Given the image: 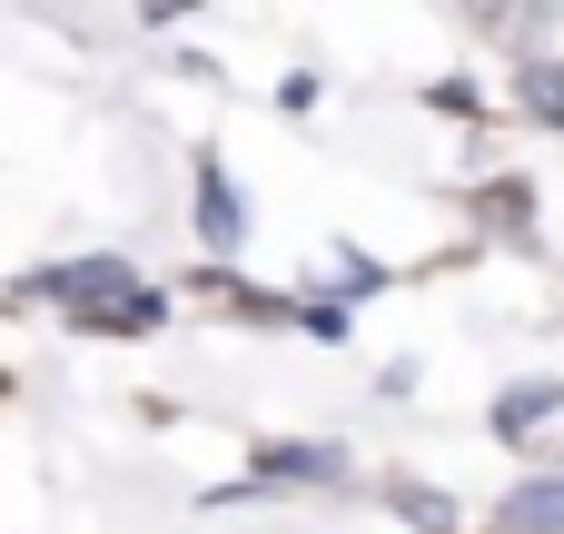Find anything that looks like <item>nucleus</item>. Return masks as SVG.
I'll use <instances>...</instances> for the list:
<instances>
[{
	"label": "nucleus",
	"mask_w": 564,
	"mask_h": 534,
	"mask_svg": "<svg viewBox=\"0 0 564 534\" xmlns=\"http://www.w3.org/2000/svg\"><path fill=\"white\" fill-rule=\"evenodd\" d=\"M317 99H327V79H317V69H297V79H288V89H278V109H288V119H307V109H317Z\"/></svg>",
	"instance_id": "10"
},
{
	"label": "nucleus",
	"mask_w": 564,
	"mask_h": 534,
	"mask_svg": "<svg viewBox=\"0 0 564 534\" xmlns=\"http://www.w3.org/2000/svg\"><path fill=\"white\" fill-rule=\"evenodd\" d=\"M496 534H564V466H535L496 495Z\"/></svg>",
	"instance_id": "6"
},
{
	"label": "nucleus",
	"mask_w": 564,
	"mask_h": 534,
	"mask_svg": "<svg viewBox=\"0 0 564 534\" xmlns=\"http://www.w3.org/2000/svg\"><path fill=\"white\" fill-rule=\"evenodd\" d=\"M466 218H476L486 238H506V248H535V178H525V168L476 178V188H466Z\"/></svg>",
	"instance_id": "4"
},
{
	"label": "nucleus",
	"mask_w": 564,
	"mask_h": 534,
	"mask_svg": "<svg viewBox=\"0 0 564 534\" xmlns=\"http://www.w3.org/2000/svg\"><path fill=\"white\" fill-rule=\"evenodd\" d=\"M387 515H406L416 534H466V505L436 495V486H416V476H387Z\"/></svg>",
	"instance_id": "8"
},
{
	"label": "nucleus",
	"mask_w": 564,
	"mask_h": 534,
	"mask_svg": "<svg viewBox=\"0 0 564 534\" xmlns=\"http://www.w3.org/2000/svg\"><path fill=\"white\" fill-rule=\"evenodd\" d=\"M258 495H297V486H317V495H337V486H357V456L337 446V436H268L258 446V476H248Z\"/></svg>",
	"instance_id": "2"
},
{
	"label": "nucleus",
	"mask_w": 564,
	"mask_h": 534,
	"mask_svg": "<svg viewBox=\"0 0 564 534\" xmlns=\"http://www.w3.org/2000/svg\"><path fill=\"white\" fill-rule=\"evenodd\" d=\"M188 188H198V198H188V228H198V248H208V258H238V248H248V188H238V178H228L208 149L188 159Z\"/></svg>",
	"instance_id": "3"
},
{
	"label": "nucleus",
	"mask_w": 564,
	"mask_h": 534,
	"mask_svg": "<svg viewBox=\"0 0 564 534\" xmlns=\"http://www.w3.org/2000/svg\"><path fill=\"white\" fill-rule=\"evenodd\" d=\"M506 109L564 139V59H555V50H535V59H516V69H506Z\"/></svg>",
	"instance_id": "7"
},
{
	"label": "nucleus",
	"mask_w": 564,
	"mask_h": 534,
	"mask_svg": "<svg viewBox=\"0 0 564 534\" xmlns=\"http://www.w3.org/2000/svg\"><path fill=\"white\" fill-rule=\"evenodd\" d=\"M129 287H149L129 258H59V268H40V277H20L10 297H59V317L69 327H89V317H109Z\"/></svg>",
	"instance_id": "1"
},
{
	"label": "nucleus",
	"mask_w": 564,
	"mask_h": 534,
	"mask_svg": "<svg viewBox=\"0 0 564 534\" xmlns=\"http://www.w3.org/2000/svg\"><path fill=\"white\" fill-rule=\"evenodd\" d=\"M426 109H446V119H466V129H486V119H496L486 79H436V89H426Z\"/></svg>",
	"instance_id": "9"
},
{
	"label": "nucleus",
	"mask_w": 564,
	"mask_h": 534,
	"mask_svg": "<svg viewBox=\"0 0 564 534\" xmlns=\"http://www.w3.org/2000/svg\"><path fill=\"white\" fill-rule=\"evenodd\" d=\"M564 416V377H516L496 406H486V426H496V446H535L545 426Z\"/></svg>",
	"instance_id": "5"
}]
</instances>
